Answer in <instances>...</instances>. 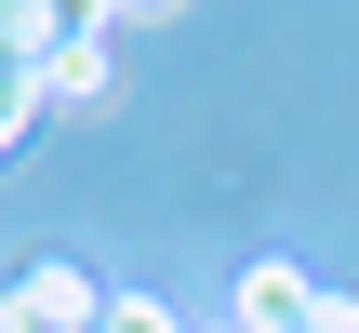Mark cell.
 I'll use <instances>...</instances> for the list:
<instances>
[{
	"label": "cell",
	"instance_id": "6da1fadb",
	"mask_svg": "<svg viewBox=\"0 0 359 333\" xmlns=\"http://www.w3.org/2000/svg\"><path fill=\"white\" fill-rule=\"evenodd\" d=\"M0 294H13L40 333H107V280H93V267H67V254H40V267H27V280H0Z\"/></svg>",
	"mask_w": 359,
	"mask_h": 333
},
{
	"label": "cell",
	"instance_id": "7a4b0ae2",
	"mask_svg": "<svg viewBox=\"0 0 359 333\" xmlns=\"http://www.w3.org/2000/svg\"><path fill=\"white\" fill-rule=\"evenodd\" d=\"M293 320H306V267H280V254H266V267H240L226 333H293Z\"/></svg>",
	"mask_w": 359,
	"mask_h": 333
},
{
	"label": "cell",
	"instance_id": "3957f363",
	"mask_svg": "<svg viewBox=\"0 0 359 333\" xmlns=\"http://www.w3.org/2000/svg\"><path fill=\"white\" fill-rule=\"evenodd\" d=\"M93 93H107V27L80 13V27H67V53L40 67V107H93Z\"/></svg>",
	"mask_w": 359,
	"mask_h": 333
},
{
	"label": "cell",
	"instance_id": "277c9868",
	"mask_svg": "<svg viewBox=\"0 0 359 333\" xmlns=\"http://www.w3.org/2000/svg\"><path fill=\"white\" fill-rule=\"evenodd\" d=\"M107 333H187V320H173V294H107Z\"/></svg>",
	"mask_w": 359,
	"mask_h": 333
},
{
	"label": "cell",
	"instance_id": "5b68a950",
	"mask_svg": "<svg viewBox=\"0 0 359 333\" xmlns=\"http://www.w3.org/2000/svg\"><path fill=\"white\" fill-rule=\"evenodd\" d=\"M293 333H359V294H333V280H306V320Z\"/></svg>",
	"mask_w": 359,
	"mask_h": 333
},
{
	"label": "cell",
	"instance_id": "8992f818",
	"mask_svg": "<svg viewBox=\"0 0 359 333\" xmlns=\"http://www.w3.org/2000/svg\"><path fill=\"white\" fill-rule=\"evenodd\" d=\"M27 120H40V80H27V67H13V80H0V147H13V133H27Z\"/></svg>",
	"mask_w": 359,
	"mask_h": 333
},
{
	"label": "cell",
	"instance_id": "52a82bcc",
	"mask_svg": "<svg viewBox=\"0 0 359 333\" xmlns=\"http://www.w3.org/2000/svg\"><path fill=\"white\" fill-rule=\"evenodd\" d=\"M0 333H40V320H27V307H13V294H0Z\"/></svg>",
	"mask_w": 359,
	"mask_h": 333
}]
</instances>
